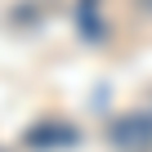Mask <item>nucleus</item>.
<instances>
[{
	"instance_id": "f257e3e1",
	"label": "nucleus",
	"mask_w": 152,
	"mask_h": 152,
	"mask_svg": "<svg viewBox=\"0 0 152 152\" xmlns=\"http://www.w3.org/2000/svg\"><path fill=\"white\" fill-rule=\"evenodd\" d=\"M107 134H112L116 148H125V152H143V148H152V116H148V112H125V116L112 121Z\"/></svg>"
},
{
	"instance_id": "f03ea898",
	"label": "nucleus",
	"mask_w": 152,
	"mask_h": 152,
	"mask_svg": "<svg viewBox=\"0 0 152 152\" xmlns=\"http://www.w3.org/2000/svg\"><path fill=\"white\" fill-rule=\"evenodd\" d=\"M72 139H76L72 125H40V130L27 134V143H36V148H40V143H72Z\"/></svg>"
},
{
	"instance_id": "7ed1b4c3",
	"label": "nucleus",
	"mask_w": 152,
	"mask_h": 152,
	"mask_svg": "<svg viewBox=\"0 0 152 152\" xmlns=\"http://www.w3.org/2000/svg\"><path fill=\"white\" fill-rule=\"evenodd\" d=\"M143 5H148V9H152V0H143Z\"/></svg>"
}]
</instances>
